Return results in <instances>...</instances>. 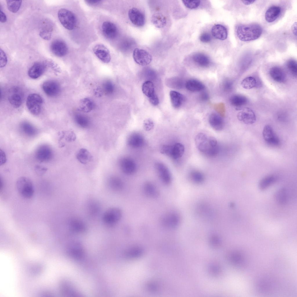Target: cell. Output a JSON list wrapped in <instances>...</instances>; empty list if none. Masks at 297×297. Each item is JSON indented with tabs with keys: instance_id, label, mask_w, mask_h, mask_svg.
Segmentation results:
<instances>
[{
	"instance_id": "cell-1",
	"label": "cell",
	"mask_w": 297,
	"mask_h": 297,
	"mask_svg": "<svg viewBox=\"0 0 297 297\" xmlns=\"http://www.w3.org/2000/svg\"><path fill=\"white\" fill-rule=\"evenodd\" d=\"M196 146L201 152L211 157L216 155L218 152L219 147L216 139L203 133H199L195 139Z\"/></svg>"
},
{
	"instance_id": "cell-2",
	"label": "cell",
	"mask_w": 297,
	"mask_h": 297,
	"mask_svg": "<svg viewBox=\"0 0 297 297\" xmlns=\"http://www.w3.org/2000/svg\"><path fill=\"white\" fill-rule=\"evenodd\" d=\"M262 30L257 24L240 25L237 28L236 33L238 38L243 41L256 40L261 36Z\"/></svg>"
},
{
	"instance_id": "cell-3",
	"label": "cell",
	"mask_w": 297,
	"mask_h": 297,
	"mask_svg": "<svg viewBox=\"0 0 297 297\" xmlns=\"http://www.w3.org/2000/svg\"><path fill=\"white\" fill-rule=\"evenodd\" d=\"M18 193L23 198L30 199L33 196L34 188L32 181L28 177L22 176L19 178L16 183Z\"/></svg>"
},
{
	"instance_id": "cell-4",
	"label": "cell",
	"mask_w": 297,
	"mask_h": 297,
	"mask_svg": "<svg viewBox=\"0 0 297 297\" xmlns=\"http://www.w3.org/2000/svg\"><path fill=\"white\" fill-rule=\"evenodd\" d=\"M58 16L60 22L65 28L68 30L74 28L76 23V18L71 11L66 9H61L58 12Z\"/></svg>"
},
{
	"instance_id": "cell-5",
	"label": "cell",
	"mask_w": 297,
	"mask_h": 297,
	"mask_svg": "<svg viewBox=\"0 0 297 297\" xmlns=\"http://www.w3.org/2000/svg\"><path fill=\"white\" fill-rule=\"evenodd\" d=\"M122 212L119 208L112 207L107 210L104 213L102 220L104 223L108 226H113L120 220Z\"/></svg>"
},
{
	"instance_id": "cell-6",
	"label": "cell",
	"mask_w": 297,
	"mask_h": 297,
	"mask_svg": "<svg viewBox=\"0 0 297 297\" xmlns=\"http://www.w3.org/2000/svg\"><path fill=\"white\" fill-rule=\"evenodd\" d=\"M43 102V99L39 95L36 93L31 94L27 97L26 106L31 113L37 115L41 112Z\"/></svg>"
},
{
	"instance_id": "cell-7",
	"label": "cell",
	"mask_w": 297,
	"mask_h": 297,
	"mask_svg": "<svg viewBox=\"0 0 297 297\" xmlns=\"http://www.w3.org/2000/svg\"><path fill=\"white\" fill-rule=\"evenodd\" d=\"M184 151V146L180 143H177L171 145H164L161 149L162 153L176 160L181 157Z\"/></svg>"
},
{
	"instance_id": "cell-8",
	"label": "cell",
	"mask_w": 297,
	"mask_h": 297,
	"mask_svg": "<svg viewBox=\"0 0 297 297\" xmlns=\"http://www.w3.org/2000/svg\"><path fill=\"white\" fill-rule=\"evenodd\" d=\"M133 56L135 61L138 64L145 66L151 62L152 57L151 55L146 50L138 48H136L133 50Z\"/></svg>"
},
{
	"instance_id": "cell-9",
	"label": "cell",
	"mask_w": 297,
	"mask_h": 297,
	"mask_svg": "<svg viewBox=\"0 0 297 297\" xmlns=\"http://www.w3.org/2000/svg\"><path fill=\"white\" fill-rule=\"evenodd\" d=\"M262 135L265 142L270 145L276 146L280 144L279 138L270 125L267 124L265 126L263 129Z\"/></svg>"
},
{
	"instance_id": "cell-10",
	"label": "cell",
	"mask_w": 297,
	"mask_h": 297,
	"mask_svg": "<svg viewBox=\"0 0 297 297\" xmlns=\"http://www.w3.org/2000/svg\"><path fill=\"white\" fill-rule=\"evenodd\" d=\"M53 154L52 151L50 146L43 145L37 149L35 152V157L39 161L46 162L51 160Z\"/></svg>"
},
{
	"instance_id": "cell-11",
	"label": "cell",
	"mask_w": 297,
	"mask_h": 297,
	"mask_svg": "<svg viewBox=\"0 0 297 297\" xmlns=\"http://www.w3.org/2000/svg\"><path fill=\"white\" fill-rule=\"evenodd\" d=\"M128 16L131 22L136 26H143L145 23V16L138 9L133 8L130 9Z\"/></svg>"
},
{
	"instance_id": "cell-12",
	"label": "cell",
	"mask_w": 297,
	"mask_h": 297,
	"mask_svg": "<svg viewBox=\"0 0 297 297\" xmlns=\"http://www.w3.org/2000/svg\"><path fill=\"white\" fill-rule=\"evenodd\" d=\"M237 117L238 119L247 124H251L256 120V115L251 108L246 107L239 112Z\"/></svg>"
},
{
	"instance_id": "cell-13",
	"label": "cell",
	"mask_w": 297,
	"mask_h": 297,
	"mask_svg": "<svg viewBox=\"0 0 297 297\" xmlns=\"http://www.w3.org/2000/svg\"><path fill=\"white\" fill-rule=\"evenodd\" d=\"M155 166L158 175L162 182L165 184H169L171 182L172 178L168 168L161 162L156 163Z\"/></svg>"
},
{
	"instance_id": "cell-14",
	"label": "cell",
	"mask_w": 297,
	"mask_h": 297,
	"mask_svg": "<svg viewBox=\"0 0 297 297\" xmlns=\"http://www.w3.org/2000/svg\"><path fill=\"white\" fill-rule=\"evenodd\" d=\"M95 54L102 62L106 63L110 62L111 57L109 50L104 45L98 44L93 48Z\"/></svg>"
},
{
	"instance_id": "cell-15",
	"label": "cell",
	"mask_w": 297,
	"mask_h": 297,
	"mask_svg": "<svg viewBox=\"0 0 297 297\" xmlns=\"http://www.w3.org/2000/svg\"><path fill=\"white\" fill-rule=\"evenodd\" d=\"M50 49L54 55L59 57L65 56L68 51V47L66 43L59 39L55 40L52 42Z\"/></svg>"
},
{
	"instance_id": "cell-16",
	"label": "cell",
	"mask_w": 297,
	"mask_h": 297,
	"mask_svg": "<svg viewBox=\"0 0 297 297\" xmlns=\"http://www.w3.org/2000/svg\"><path fill=\"white\" fill-rule=\"evenodd\" d=\"M119 165L122 171L127 175H132L136 171L135 163L130 158L125 157L121 159L119 162Z\"/></svg>"
},
{
	"instance_id": "cell-17",
	"label": "cell",
	"mask_w": 297,
	"mask_h": 297,
	"mask_svg": "<svg viewBox=\"0 0 297 297\" xmlns=\"http://www.w3.org/2000/svg\"><path fill=\"white\" fill-rule=\"evenodd\" d=\"M42 87L45 93L49 97H55L59 93L60 91L59 84L54 80L46 81L43 83Z\"/></svg>"
},
{
	"instance_id": "cell-18",
	"label": "cell",
	"mask_w": 297,
	"mask_h": 297,
	"mask_svg": "<svg viewBox=\"0 0 297 297\" xmlns=\"http://www.w3.org/2000/svg\"><path fill=\"white\" fill-rule=\"evenodd\" d=\"M179 221V218L178 214L174 212H167L161 218L162 224L168 228L176 227Z\"/></svg>"
},
{
	"instance_id": "cell-19",
	"label": "cell",
	"mask_w": 297,
	"mask_h": 297,
	"mask_svg": "<svg viewBox=\"0 0 297 297\" xmlns=\"http://www.w3.org/2000/svg\"><path fill=\"white\" fill-rule=\"evenodd\" d=\"M102 29L103 34L108 38L114 39L117 35V28L114 23L111 22L106 21L103 22Z\"/></svg>"
},
{
	"instance_id": "cell-20",
	"label": "cell",
	"mask_w": 297,
	"mask_h": 297,
	"mask_svg": "<svg viewBox=\"0 0 297 297\" xmlns=\"http://www.w3.org/2000/svg\"><path fill=\"white\" fill-rule=\"evenodd\" d=\"M45 69L46 66L44 64L39 62H36L29 69L28 75L32 79L37 78L42 75Z\"/></svg>"
},
{
	"instance_id": "cell-21",
	"label": "cell",
	"mask_w": 297,
	"mask_h": 297,
	"mask_svg": "<svg viewBox=\"0 0 297 297\" xmlns=\"http://www.w3.org/2000/svg\"><path fill=\"white\" fill-rule=\"evenodd\" d=\"M209 121L211 126L214 130L220 131L224 127V122L222 118L216 113H211L209 116Z\"/></svg>"
},
{
	"instance_id": "cell-22",
	"label": "cell",
	"mask_w": 297,
	"mask_h": 297,
	"mask_svg": "<svg viewBox=\"0 0 297 297\" xmlns=\"http://www.w3.org/2000/svg\"><path fill=\"white\" fill-rule=\"evenodd\" d=\"M144 140L143 136L137 133H134L129 136L127 141L128 146L133 148H138L144 144Z\"/></svg>"
},
{
	"instance_id": "cell-23",
	"label": "cell",
	"mask_w": 297,
	"mask_h": 297,
	"mask_svg": "<svg viewBox=\"0 0 297 297\" xmlns=\"http://www.w3.org/2000/svg\"><path fill=\"white\" fill-rule=\"evenodd\" d=\"M269 74L271 78L277 82L283 83L286 79L284 72L279 67L274 66L271 68L269 70Z\"/></svg>"
},
{
	"instance_id": "cell-24",
	"label": "cell",
	"mask_w": 297,
	"mask_h": 297,
	"mask_svg": "<svg viewBox=\"0 0 297 297\" xmlns=\"http://www.w3.org/2000/svg\"><path fill=\"white\" fill-rule=\"evenodd\" d=\"M19 89L17 87L12 89V94L9 97L8 99L10 104L14 107L19 108L22 103V98Z\"/></svg>"
},
{
	"instance_id": "cell-25",
	"label": "cell",
	"mask_w": 297,
	"mask_h": 297,
	"mask_svg": "<svg viewBox=\"0 0 297 297\" xmlns=\"http://www.w3.org/2000/svg\"><path fill=\"white\" fill-rule=\"evenodd\" d=\"M211 33L215 38L220 40H224L227 39L228 32L227 28L221 24L214 25L211 29Z\"/></svg>"
},
{
	"instance_id": "cell-26",
	"label": "cell",
	"mask_w": 297,
	"mask_h": 297,
	"mask_svg": "<svg viewBox=\"0 0 297 297\" xmlns=\"http://www.w3.org/2000/svg\"><path fill=\"white\" fill-rule=\"evenodd\" d=\"M281 10V8L279 6H273L270 7L265 12L266 20L269 23L274 21L280 15Z\"/></svg>"
},
{
	"instance_id": "cell-27",
	"label": "cell",
	"mask_w": 297,
	"mask_h": 297,
	"mask_svg": "<svg viewBox=\"0 0 297 297\" xmlns=\"http://www.w3.org/2000/svg\"><path fill=\"white\" fill-rule=\"evenodd\" d=\"M143 189L145 194L149 197L155 198L159 195L160 192L157 187L152 182L145 183L144 185Z\"/></svg>"
},
{
	"instance_id": "cell-28",
	"label": "cell",
	"mask_w": 297,
	"mask_h": 297,
	"mask_svg": "<svg viewBox=\"0 0 297 297\" xmlns=\"http://www.w3.org/2000/svg\"><path fill=\"white\" fill-rule=\"evenodd\" d=\"M76 157L79 162L84 164H88L93 159L91 154L85 148H81L78 151Z\"/></svg>"
},
{
	"instance_id": "cell-29",
	"label": "cell",
	"mask_w": 297,
	"mask_h": 297,
	"mask_svg": "<svg viewBox=\"0 0 297 297\" xmlns=\"http://www.w3.org/2000/svg\"><path fill=\"white\" fill-rule=\"evenodd\" d=\"M169 95L172 106L176 108L180 107L184 101V96L180 93L174 90L170 91Z\"/></svg>"
},
{
	"instance_id": "cell-30",
	"label": "cell",
	"mask_w": 297,
	"mask_h": 297,
	"mask_svg": "<svg viewBox=\"0 0 297 297\" xmlns=\"http://www.w3.org/2000/svg\"><path fill=\"white\" fill-rule=\"evenodd\" d=\"M69 225L71 229L76 232H84L86 230V226L84 222L77 218L71 219L69 222Z\"/></svg>"
},
{
	"instance_id": "cell-31",
	"label": "cell",
	"mask_w": 297,
	"mask_h": 297,
	"mask_svg": "<svg viewBox=\"0 0 297 297\" xmlns=\"http://www.w3.org/2000/svg\"><path fill=\"white\" fill-rule=\"evenodd\" d=\"M185 87L188 90L193 92L200 91L205 88V86L202 83L195 79L188 80L185 84Z\"/></svg>"
},
{
	"instance_id": "cell-32",
	"label": "cell",
	"mask_w": 297,
	"mask_h": 297,
	"mask_svg": "<svg viewBox=\"0 0 297 297\" xmlns=\"http://www.w3.org/2000/svg\"><path fill=\"white\" fill-rule=\"evenodd\" d=\"M192 58L194 62L202 67H207L210 64V60L209 57L202 53H195L193 55Z\"/></svg>"
},
{
	"instance_id": "cell-33",
	"label": "cell",
	"mask_w": 297,
	"mask_h": 297,
	"mask_svg": "<svg viewBox=\"0 0 297 297\" xmlns=\"http://www.w3.org/2000/svg\"><path fill=\"white\" fill-rule=\"evenodd\" d=\"M142 91L143 93L149 99L157 95L156 94L154 84L150 81L144 82L142 86Z\"/></svg>"
},
{
	"instance_id": "cell-34",
	"label": "cell",
	"mask_w": 297,
	"mask_h": 297,
	"mask_svg": "<svg viewBox=\"0 0 297 297\" xmlns=\"http://www.w3.org/2000/svg\"><path fill=\"white\" fill-rule=\"evenodd\" d=\"M151 21L153 24L158 28L164 27L166 24V17L160 13L153 15L151 18Z\"/></svg>"
},
{
	"instance_id": "cell-35",
	"label": "cell",
	"mask_w": 297,
	"mask_h": 297,
	"mask_svg": "<svg viewBox=\"0 0 297 297\" xmlns=\"http://www.w3.org/2000/svg\"><path fill=\"white\" fill-rule=\"evenodd\" d=\"M230 102L232 105L236 107H240L247 103V99L246 97L243 95H236L231 97Z\"/></svg>"
},
{
	"instance_id": "cell-36",
	"label": "cell",
	"mask_w": 297,
	"mask_h": 297,
	"mask_svg": "<svg viewBox=\"0 0 297 297\" xmlns=\"http://www.w3.org/2000/svg\"><path fill=\"white\" fill-rule=\"evenodd\" d=\"M21 128L23 133L29 136H32L37 134L36 129L32 125L27 122H23L21 125Z\"/></svg>"
},
{
	"instance_id": "cell-37",
	"label": "cell",
	"mask_w": 297,
	"mask_h": 297,
	"mask_svg": "<svg viewBox=\"0 0 297 297\" xmlns=\"http://www.w3.org/2000/svg\"><path fill=\"white\" fill-rule=\"evenodd\" d=\"M276 179V177L274 175H269L265 177L261 180L259 183L260 189L262 190L266 189L274 182Z\"/></svg>"
},
{
	"instance_id": "cell-38",
	"label": "cell",
	"mask_w": 297,
	"mask_h": 297,
	"mask_svg": "<svg viewBox=\"0 0 297 297\" xmlns=\"http://www.w3.org/2000/svg\"><path fill=\"white\" fill-rule=\"evenodd\" d=\"M241 84L244 88L249 89L256 86L257 82L254 77L249 76L243 79L242 81Z\"/></svg>"
},
{
	"instance_id": "cell-39",
	"label": "cell",
	"mask_w": 297,
	"mask_h": 297,
	"mask_svg": "<svg viewBox=\"0 0 297 297\" xmlns=\"http://www.w3.org/2000/svg\"><path fill=\"white\" fill-rule=\"evenodd\" d=\"M79 106L80 108L82 111L87 113L90 112L93 109L94 104L91 99L86 98L81 101Z\"/></svg>"
},
{
	"instance_id": "cell-40",
	"label": "cell",
	"mask_w": 297,
	"mask_h": 297,
	"mask_svg": "<svg viewBox=\"0 0 297 297\" xmlns=\"http://www.w3.org/2000/svg\"><path fill=\"white\" fill-rule=\"evenodd\" d=\"M7 7L8 9L13 13L17 12L21 6L22 1L6 0Z\"/></svg>"
},
{
	"instance_id": "cell-41",
	"label": "cell",
	"mask_w": 297,
	"mask_h": 297,
	"mask_svg": "<svg viewBox=\"0 0 297 297\" xmlns=\"http://www.w3.org/2000/svg\"><path fill=\"white\" fill-rule=\"evenodd\" d=\"M167 84L172 88L181 89L183 86V83L182 80L178 77H173L169 79L167 81Z\"/></svg>"
},
{
	"instance_id": "cell-42",
	"label": "cell",
	"mask_w": 297,
	"mask_h": 297,
	"mask_svg": "<svg viewBox=\"0 0 297 297\" xmlns=\"http://www.w3.org/2000/svg\"><path fill=\"white\" fill-rule=\"evenodd\" d=\"M75 120L77 124L82 128H86L89 125V119L84 116L80 115H77L75 117Z\"/></svg>"
},
{
	"instance_id": "cell-43",
	"label": "cell",
	"mask_w": 297,
	"mask_h": 297,
	"mask_svg": "<svg viewBox=\"0 0 297 297\" xmlns=\"http://www.w3.org/2000/svg\"><path fill=\"white\" fill-rule=\"evenodd\" d=\"M287 198V192L285 189L284 188L279 190L276 194V200L281 204H283L286 203Z\"/></svg>"
},
{
	"instance_id": "cell-44",
	"label": "cell",
	"mask_w": 297,
	"mask_h": 297,
	"mask_svg": "<svg viewBox=\"0 0 297 297\" xmlns=\"http://www.w3.org/2000/svg\"><path fill=\"white\" fill-rule=\"evenodd\" d=\"M287 66L292 74L294 76L296 77L297 75L296 61L294 59H289L287 62Z\"/></svg>"
},
{
	"instance_id": "cell-45",
	"label": "cell",
	"mask_w": 297,
	"mask_h": 297,
	"mask_svg": "<svg viewBox=\"0 0 297 297\" xmlns=\"http://www.w3.org/2000/svg\"><path fill=\"white\" fill-rule=\"evenodd\" d=\"M110 186L113 189L119 190L123 187V184L122 181L116 178H112L110 181Z\"/></svg>"
},
{
	"instance_id": "cell-46",
	"label": "cell",
	"mask_w": 297,
	"mask_h": 297,
	"mask_svg": "<svg viewBox=\"0 0 297 297\" xmlns=\"http://www.w3.org/2000/svg\"><path fill=\"white\" fill-rule=\"evenodd\" d=\"M183 3L187 8L191 9L197 8L200 5V0H182Z\"/></svg>"
},
{
	"instance_id": "cell-47",
	"label": "cell",
	"mask_w": 297,
	"mask_h": 297,
	"mask_svg": "<svg viewBox=\"0 0 297 297\" xmlns=\"http://www.w3.org/2000/svg\"><path fill=\"white\" fill-rule=\"evenodd\" d=\"M39 35L43 39L48 40H49L51 36V30L49 28H44L39 32Z\"/></svg>"
},
{
	"instance_id": "cell-48",
	"label": "cell",
	"mask_w": 297,
	"mask_h": 297,
	"mask_svg": "<svg viewBox=\"0 0 297 297\" xmlns=\"http://www.w3.org/2000/svg\"><path fill=\"white\" fill-rule=\"evenodd\" d=\"M192 179L194 181L200 182L202 181L204 179L202 174L200 172L197 171H192L191 173Z\"/></svg>"
},
{
	"instance_id": "cell-49",
	"label": "cell",
	"mask_w": 297,
	"mask_h": 297,
	"mask_svg": "<svg viewBox=\"0 0 297 297\" xmlns=\"http://www.w3.org/2000/svg\"><path fill=\"white\" fill-rule=\"evenodd\" d=\"M143 126L145 129L146 131H148L153 129L154 124L152 120L148 118L144 120L143 122Z\"/></svg>"
},
{
	"instance_id": "cell-50",
	"label": "cell",
	"mask_w": 297,
	"mask_h": 297,
	"mask_svg": "<svg viewBox=\"0 0 297 297\" xmlns=\"http://www.w3.org/2000/svg\"><path fill=\"white\" fill-rule=\"evenodd\" d=\"M0 67H3L6 64L7 62V58L4 52L1 49H0Z\"/></svg>"
},
{
	"instance_id": "cell-51",
	"label": "cell",
	"mask_w": 297,
	"mask_h": 297,
	"mask_svg": "<svg viewBox=\"0 0 297 297\" xmlns=\"http://www.w3.org/2000/svg\"><path fill=\"white\" fill-rule=\"evenodd\" d=\"M211 37L210 35L207 32L202 33L200 37V41L203 43H207L211 40Z\"/></svg>"
},
{
	"instance_id": "cell-52",
	"label": "cell",
	"mask_w": 297,
	"mask_h": 297,
	"mask_svg": "<svg viewBox=\"0 0 297 297\" xmlns=\"http://www.w3.org/2000/svg\"><path fill=\"white\" fill-rule=\"evenodd\" d=\"M92 203L89 207L90 212L93 214H97L99 210V205L96 202H93Z\"/></svg>"
},
{
	"instance_id": "cell-53",
	"label": "cell",
	"mask_w": 297,
	"mask_h": 297,
	"mask_svg": "<svg viewBox=\"0 0 297 297\" xmlns=\"http://www.w3.org/2000/svg\"><path fill=\"white\" fill-rule=\"evenodd\" d=\"M223 88L224 90L228 91L230 90L232 87V83L229 80L224 81L223 84Z\"/></svg>"
},
{
	"instance_id": "cell-54",
	"label": "cell",
	"mask_w": 297,
	"mask_h": 297,
	"mask_svg": "<svg viewBox=\"0 0 297 297\" xmlns=\"http://www.w3.org/2000/svg\"><path fill=\"white\" fill-rule=\"evenodd\" d=\"M6 157L4 152L1 149L0 150V165L4 164L6 162Z\"/></svg>"
},
{
	"instance_id": "cell-55",
	"label": "cell",
	"mask_w": 297,
	"mask_h": 297,
	"mask_svg": "<svg viewBox=\"0 0 297 297\" xmlns=\"http://www.w3.org/2000/svg\"><path fill=\"white\" fill-rule=\"evenodd\" d=\"M47 169L39 166H37L35 168L36 173L39 175H42L46 171Z\"/></svg>"
},
{
	"instance_id": "cell-56",
	"label": "cell",
	"mask_w": 297,
	"mask_h": 297,
	"mask_svg": "<svg viewBox=\"0 0 297 297\" xmlns=\"http://www.w3.org/2000/svg\"><path fill=\"white\" fill-rule=\"evenodd\" d=\"M104 89L107 93H111L113 91V87L112 84L110 82H107L105 84Z\"/></svg>"
},
{
	"instance_id": "cell-57",
	"label": "cell",
	"mask_w": 297,
	"mask_h": 297,
	"mask_svg": "<svg viewBox=\"0 0 297 297\" xmlns=\"http://www.w3.org/2000/svg\"><path fill=\"white\" fill-rule=\"evenodd\" d=\"M86 3L91 6H95L100 3L101 2V0H88L85 1Z\"/></svg>"
},
{
	"instance_id": "cell-58",
	"label": "cell",
	"mask_w": 297,
	"mask_h": 297,
	"mask_svg": "<svg viewBox=\"0 0 297 297\" xmlns=\"http://www.w3.org/2000/svg\"><path fill=\"white\" fill-rule=\"evenodd\" d=\"M0 21L2 23L5 22L7 21L6 16L5 14L1 10H0Z\"/></svg>"
},
{
	"instance_id": "cell-59",
	"label": "cell",
	"mask_w": 297,
	"mask_h": 297,
	"mask_svg": "<svg viewBox=\"0 0 297 297\" xmlns=\"http://www.w3.org/2000/svg\"><path fill=\"white\" fill-rule=\"evenodd\" d=\"M200 98L202 101H206L209 98V95L207 93L204 92L202 93L200 95Z\"/></svg>"
},
{
	"instance_id": "cell-60",
	"label": "cell",
	"mask_w": 297,
	"mask_h": 297,
	"mask_svg": "<svg viewBox=\"0 0 297 297\" xmlns=\"http://www.w3.org/2000/svg\"><path fill=\"white\" fill-rule=\"evenodd\" d=\"M291 30L292 32L294 35H296L297 34V23L295 22L292 26Z\"/></svg>"
},
{
	"instance_id": "cell-61",
	"label": "cell",
	"mask_w": 297,
	"mask_h": 297,
	"mask_svg": "<svg viewBox=\"0 0 297 297\" xmlns=\"http://www.w3.org/2000/svg\"><path fill=\"white\" fill-rule=\"evenodd\" d=\"M241 1L244 4L248 5L250 4H252L255 1V0H242Z\"/></svg>"
}]
</instances>
